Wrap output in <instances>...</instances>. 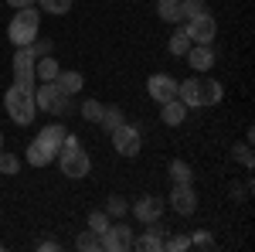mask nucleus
I'll use <instances>...</instances> for the list:
<instances>
[{
  "instance_id": "f257e3e1",
  "label": "nucleus",
  "mask_w": 255,
  "mask_h": 252,
  "mask_svg": "<svg viewBox=\"0 0 255 252\" xmlns=\"http://www.w3.org/2000/svg\"><path fill=\"white\" fill-rule=\"evenodd\" d=\"M55 160H58L61 174L72 177V181H79V177H85L89 171H92V157L79 147V136H75V133L65 136V143L58 147V157H55Z\"/></svg>"
},
{
  "instance_id": "f03ea898",
  "label": "nucleus",
  "mask_w": 255,
  "mask_h": 252,
  "mask_svg": "<svg viewBox=\"0 0 255 252\" xmlns=\"http://www.w3.org/2000/svg\"><path fill=\"white\" fill-rule=\"evenodd\" d=\"M3 109H7V116L14 119L17 126H31L34 116H38V106H34V89H24V85H10L7 92H3Z\"/></svg>"
},
{
  "instance_id": "7ed1b4c3",
  "label": "nucleus",
  "mask_w": 255,
  "mask_h": 252,
  "mask_svg": "<svg viewBox=\"0 0 255 252\" xmlns=\"http://www.w3.org/2000/svg\"><path fill=\"white\" fill-rule=\"evenodd\" d=\"M38 27H41V10L38 7H20L7 27V38L14 41V48H27L38 38Z\"/></svg>"
},
{
  "instance_id": "20e7f679",
  "label": "nucleus",
  "mask_w": 255,
  "mask_h": 252,
  "mask_svg": "<svg viewBox=\"0 0 255 252\" xmlns=\"http://www.w3.org/2000/svg\"><path fill=\"white\" fill-rule=\"evenodd\" d=\"M34 106L44 109V113H55V116H65L72 109V96L61 92L58 82H38L34 85Z\"/></svg>"
},
{
  "instance_id": "39448f33",
  "label": "nucleus",
  "mask_w": 255,
  "mask_h": 252,
  "mask_svg": "<svg viewBox=\"0 0 255 252\" xmlns=\"http://www.w3.org/2000/svg\"><path fill=\"white\" fill-rule=\"evenodd\" d=\"M109 136H113L116 154H123V157H136L139 147H143V133H139V126H133V123H119Z\"/></svg>"
},
{
  "instance_id": "423d86ee",
  "label": "nucleus",
  "mask_w": 255,
  "mask_h": 252,
  "mask_svg": "<svg viewBox=\"0 0 255 252\" xmlns=\"http://www.w3.org/2000/svg\"><path fill=\"white\" fill-rule=\"evenodd\" d=\"M106 252H126L133 249V229H126V222H109V229L99 235Z\"/></svg>"
},
{
  "instance_id": "0eeeda50",
  "label": "nucleus",
  "mask_w": 255,
  "mask_h": 252,
  "mask_svg": "<svg viewBox=\"0 0 255 252\" xmlns=\"http://www.w3.org/2000/svg\"><path fill=\"white\" fill-rule=\"evenodd\" d=\"M187 38H191V44H211L215 41V34H218V24H215V17L204 10V14H197V17H191L187 20Z\"/></svg>"
},
{
  "instance_id": "6e6552de",
  "label": "nucleus",
  "mask_w": 255,
  "mask_h": 252,
  "mask_svg": "<svg viewBox=\"0 0 255 252\" xmlns=\"http://www.w3.org/2000/svg\"><path fill=\"white\" fill-rule=\"evenodd\" d=\"M146 92H150V99H153L157 106H163V102L177 99V78L167 75V72H157V75L146 78Z\"/></svg>"
},
{
  "instance_id": "1a4fd4ad",
  "label": "nucleus",
  "mask_w": 255,
  "mask_h": 252,
  "mask_svg": "<svg viewBox=\"0 0 255 252\" xmlns=\"http://www.w3.org/2000/svg\"><path fill=\"white\" fill-rule=\"evenodd\" d=\"M14 82L24 85V89H34V55H31V48H17L14 51Z\"/></svg>"
},
{
  "instance_id": "9d476101",
  "label": "nucleus",
  "mask_w": 255,
  "mask_h": 252,
  "mask_svg": "<svg viewBox=\"0 0 255 252\" xmlns=\"http://www.w3.org/2000/svg\"><path fill=\"white\" fill-rule=\"evenodd\" d=\"M24 157H27V164H31V167H48V164L58 157V147H55V143H48V140L38 133L31 143H27V154H24Z\"/></svg>"
},
{
  "instance_id": "9b49d317",
  "label": "nucleus",
  "mask_w": 255,
  "mask_h": 252,
  "mask_svg": "<svg viewBox=\"0 0 255 252\" xmlns=\"http://www.w3.org/2000/svg\"><path fill=\"white\" fill-rule=\"evenodd\" d=\"M167 201H170V208H174L177 215H184V218L197 212V194H194V188H191V184H174Z\"/></svg>"
},
{
  "instance_id": "f8f14e48",
  "label": "nucleus",
  "mask_w": 255,
  "mask_h": 252,
  "mask_svg": "<svg viewBox=\"0 0 255 252\" xmlns=\"http://www.w3.org/2000/svg\"><path fill=\"white\" fill-rule=\"evenodd\" d=\"M163 208H167V201H163V198H157V194H146V198H139L136 205H133V215H136V222L150 225V222L163 218Z\"/></svg>"
},
{
  "instance_id": "ddd939ff",
  "label": "nucleus",
  "mask_w": 255,
  "mask_h": 252,
  "mask_svg": "<svg viewBox=\"0 0 255 252\" xmlns=\"http://www.w3.org/2000/svg\"><path fill=\"white\" fill-rule=\"evenodd\" d=\"M163 242H167V225H160L157 222H150V229L143 239H133V249H143V252H160L163 249Z\"/></svg>"
},
{
  "instance_id": "4468645a",
  "label": "nucleus",
  "mask_w": 255,
  "mask_h": 252,
  "mask_svg": "<svg viewBox=\"0 0 255 252\" xmlns=\"http://www.w3.org/2000/svg\"><path fill=\"white\" fill-rule=\"evenodd\" d=\"M187 65L194 68V72H208L211 65H215V51H211V44H191V51L184 55Z\"/></svg>"
},
{
  "instance_id": "2eb2a0df",
  "label": "nucleus",
  "mask_w": 255,
  "mask_h": 252,
  "mask_svg": "<svg viewBox=\"0 0 255 252\" xmlns=\"http://www.w3.org/2000/svg\"><path fill=\"white\" fill-rule=\"evenodd\" d=\"M177 99H180L187 109H197V106H201V78H184V82H177Z\"/></svg>"
},
{
  "instance_id": "dca6fc26",
  "label": "nucleus",
  "mask_w": 255,
  "mask_h": 252,
  "mask_svg": "<svg viewBox=\"0 0 255 252\" xmlns=\"http://www.w3.org/2000/svg\"><path fill=\"white\" fill-rule=\"evenodd\" d=\"M61 72V65L55 61V55H41V58H34V78L38 82H55Z\"/></svg>"
},
{
  "instance_id": "f3484780",
  "label": "nucleus",
  "mask_w": 255,
  "mask_h": 252,
  "mask_svg": "<svg viewBox=\"0 0 255 252\" xmlns=\"http://www.w3.org/2000/svg\"><path fill=\"white\" fill-rule=\"evenodd\" d=\"M160 119H163L167 126H180V123L187 119V106H184L180 99H170V102L160 106Z\"/></svg>"
},
{
  "instance_id": "a211bd4d",
  "label": "nucleus",
  "mask_w": 255,
  "mask_h": 252,
  "mask_svg": "<svg viewBox=\"0 0 255 252\" xmlns=\"http://www.w3.org/2000/svg\"><path fill=\"white\" fill-rule=\"evenodd\" d=\"M55 82H58L61 92H68V96H75V92L85 89V75H82V72H72V68H61Z\"/></svg>"
},
{
  "instance_id": "6ab92c4d",
  "label": "nucleus",
  "mask_w": 255,
  "mask_h": 252,
  "mask_svg": "<svg viewBox=\"0 0 255 252\" xmlns=\"http://www.w3.org/2000/svg\"><path fill=\"white\" fill-rule=\"evenodd\" d=\"M221 99H225V89H221V82H215V78L201 82V106H218Z\"/></svg>"
},
{
  "instance_id": "aec40b11",
  "label": "nucleus",
  "mask_w": 255,
  "mask_h": 252,
  "mask_svg": "<svg viewBox=\"0 0 255 252\" xmlns=\"http://www.w3.org/2000/svg\"><path fill=\"white\" fill-rule=\"evenodd\" d=\"M167 51H170L174 58H184V55L191 51V38H187V31H184V27L170 34V41H167Z\"/></svg>"
},
{
  "instance_id": "412c9836",
  "label": "nucleus",
  "mask_w": 255,
  "mask_h": 252,
  "mask_svg": "<svg viewBox=\"0 0 255 252\" xmlns=\"http://www.w3.org/2000/svg\"><path fill=\"white\" fill-rule=\"evenodd\" d=\"M119 123H126V119H123V109H119V106H102V116H99V126H102L106 133H113V130H116Z\"/></svg>"
},
{
  "instance_id": "4be33fe9",
  "label": "nucleus",
  "mask_w": 255,
  "mask_h": 252,
  "mask_svg": "<svg viewBox=\"0 0 255 252\" xmlns=\"http://www.w3.org/2000/svg\"><path fill=\"white\" fill-rule=\"evenodd\" d=\"M157 14H160V20L177 24L180 20V0H157Z\"/></svg>"
},
{
  "instance_id": "5701e85b",
  "label": "nucleus",
  "mask_w": 255,
  "mask_h": 252,
  "mask_svg": "<svg viewBox=\"0 0 255 252\" xmlns=\"http://www.w3.org/2000/svg\"><path fill=\"white\" fill-rule=\"evenodd\" d=\"M170 177H174V184H191L194 181V171H191V164H184V160H170Z\"/></svg>"
},
{
  "instance_id": "b1692460",
  "label": "nucleus",
  "mask_w": 255,
  "mask_h": 252,
  "mask_svg": "<svg viewBox=\"0 0 255 252\" xmlns=\"http://www.w3.org/2000/svg\"><path fill=\"white\" fill-rule=\"evenodd\" d=\"M75 249H79V252H99V249H102V242H99V232L85 229V232L75 239Z\"/></svg>"
},
{
  "instance_id": "393cba45",
  "label": "nucleus",
  "mask_w": 255,
  "mask_h": 252,
  "mask_svg": "<svg viewBox=\"0 0 255 252\" xmlns=\"http://www.w3.org/2000/svg\"><path fill=\"white\" fill-rule=\"evenodd\" d=\"M126 208H129V205H126L123 194H109V198H106V215H109V218H126Z\"/></svg>"
},
{
  "instance_id": "a878e982",
  "label": "nucleus",
  "mask_w": 255,
  "mask_h": 252,
  "mask_svg": "<svg viewBox=\"0 0 255 252\" xmlns=\"http://www.w3.org/2000/svg\"><path fill=\"white\" fill-rule=\"evenodd\" d=\"M38 7L44 10V14L61 17V14H68V10H72V0H38Z\"/></svg>"
},
{
  "instance_id": "bb28decb",
  "label": "nucleus",
  "mask_w": 255,
  "mask_h": 252,
  "mask_svg": "<svg viewBox=\"0 0 255 252\" xmlns=\"http://www.w3.org/2000/svg\"><path fill=\"white\" fill-rule=\"evenodd\" d=\"M41 136H44L48 143H55V147H61V143H65V136H68V130H65L61 123H48V126L41 130Z\"/></svg>"
},
{
  "instance_id": "cd10ccee",
  "label": "nucleus",
  "mask_w": 255,
  "mask_h": 252,
  "mask_svg": "<svg viewBox=\"0 0 255 252\" xmlns=\"http://www.w3.org/2000/svg\"><path fill=\"white\" fill-rule=\"evenodd\" d=\"M232 154H235V160L242 164V167H245V171H252V164H255V154H252V143H249V140H245V143H238V147L232 150Z\"/></svg>"
},
{
  "instance_id": "c85d7f7f",
  "label": "nucleus",
  "mask_w": 255,
  "mask_h": 252,
  "mask_svg": "<svg viewBox=\"0 0 255 252\" xmlns=\"http://www.w3.org/2000/svg\"><path fill=\"white\" fill-rule=\"evenodd\" d=\"M208 7H204V0H180V20H191L197 14H204Z\"/></svg>"
},
{
  "instance_id": "c756f323",
  "label": "nucleus",
  "mask_w": 255,
  "mask_h": 252,
  "mask_svg": "<svg viewBox=\"0 0 255 252\" xmlns=\"http://www.w3.org/2000/svg\"><path fill=\"white\" fill-rule=\"evenodd\" d=\"M17 171H20V157L0 150V174H17Z\"/></svg>"
},
{
  "instance_id": "7c9ffc66",
  "label": "nucleus",
  "mask_w": 255,
  "mask_h": 252,
  "mask_svg": "<svg viewBox=\"0 0 255 252\" xmlns=\"http://www.w3.org/2000/svg\"><path fill=\"white\" fill-rule=\"evenodd\" d=\"M99 116H102V102H99V99H85V102H82V119L99 123Z\"/></svg>"
},
{
  "instance_id": "2f4dec72",
  "label": "nucleus",
  "mask_w": 255,
  "mask_h": 252,
  "mask_svg": "<svg viewBox=\"0 0 255 252\" xmlns=\"http://www.w3.org/2000/svg\"><path fill=\"white\" fill-rule=\"evenodd\" d=\"M27 48H31V55H34V58H41V55H51V51H55L51 38H34L31 44H27Z\"/></svg>"
},
{
  "instance_id": "473e14b6",
  "label": "nucleus",
  "mask_w": 255,
  "mask_h": 252,
  "mask_svg": "<svg viewBox=\"0 0 255 252\" xmlns=\"http://www.w3.org/2000/svg\"><path fill=\"white\" fill-rule=\"evenodd\" d=\"M109 222H113V218H109L106 212H92V215H89V229H92V232H99V235L109 229Z\"/></svg>"
},
{
  "instance_id": "72a5a7b5",
  "label": "nucleus",
  "mask_w": 255,
  "mask_h": 252,
  "mask_svg": "<svg viewBox=\"0 0 255 252\" xmlns=\"http://www.w3.org/2000/svg\"><path fill=\"white\" fill-rule=\"evenodd\" d=\"M191 246H194V249H211V246H215V239H211L208 229H197V232L191 235Z\"/></svg>"
},
{
  "instance_id": "f704fd0d",
  "label": "nucleus",
  "mask_w": 255,
  "mask_h": 252,
  "mask_svg": "<svg viewBox=\"0 0 255 252\" xmlns=\"http://www.w3.org/2000/svg\"><path fill=\"white\" fill-rule=\"evenodd\" d=\"M163 249H174V252L191 249V235H174V239H167V242H163Z\"/></svg>"
},
{
  "instance_id": "c9c22d12",
  "label": "nucleus",
  "mask_w": 255,
  "mask_h": 252,
  "mask_svg": "<svg viewBox=\"0 0 255 252\" xmlns=\"http://www.w3.org/2000/svg\"><path fill=\"white\" fill-rule=\"evenodd\" d=\"M41 252H58V242H51V239H44V242H38Z\"/></svg>"
},
{
  "instance_id": "e433bc0d",
  "label": "nucleus",
  "mask_w": 255,
  "mask_h": 252,
  "mask_svg": "<svg viewBox=\"0 0 255 252\" xmlns=\"http://www.w3.org/2000/svg\"><path fill=\"white\" fill-rule=\"evenodd\" d=\"M7 3H10V7H14V10H20V7H34V3H38V0H7Z\"/></svg>"
},
{
  "instance_id": "4c0bfd02",
  "label": "nucleus",
  "mask_w": 255,
  "mask_h": 252,
  "mask_svg": "<svg viewBox=\"0 0 255 252\" xmlns=\"http://www.w3.org/2000/svg\"><path fill=\"white\" fill-rule=\"evenodd\" d=\"M0 150H3V133H0Z\"/></svg>"
},
{
  "instance_id": "58836bf2",
  "label": "nucleus",
  "mask_w": 255,
  "mask_h": 252,
  "mask_svg": "<svg viewBox=\"0 0 255 252\" xmlns=\"http://www.w3.org/2000/svg\"><path fill=\"white\" fill-rule=\"evenodd\" d=\"M0 249H3V246H0Z\"/></svg>"
}]
</instances>
